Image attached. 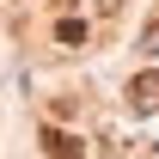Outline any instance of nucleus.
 Returning a JSON list of instances; mask_svg holds the SVG:
<instances>
[{"label": "nucleus", "instance_id": "nucleus-3", "mask_svg": "<svg viewBox=\"0 0 159 159\" xmlns=\"http://www.w3.org/2000/svg\"><path fill=\"white\" fill-rule=\"evenodd\" d=\"M55 37H61V43H86V19H61Z\"/></svg>", "mask_w": 159, "mask_h": 159}, {"label": "nucleus", "instance_id": "nucleus-4", "mask_svg": "<svg viewBox=\"0 0 159 159\" xmlns=\"http://www.w3.org/2000/svg\"><path fill=\"white\" fill-rule=\"evenodd\" d=\"M141 49H147V55H159V19L147 25V31H141Z\"/></svg>", "mask_w": 159, "mask_h": 159}, {"label": "nucleus", "instance_id": "nucleus-5", "mask_svg": "<svg viewBox=\"0 0 159 159\" xmlns=\"http://www.w3.org/2000/svg\"><path fill=\"white\" fill-rule=\"evenodd\" d=\"M61 6H74V0H61Z\"/></svg>", "mask_w": 159, "mask_h": 159}, {"label": "nucleus", "instance_id": "nucleus-1", "mask_svg": "<svg viewBox=\"0 0 159 159\" xmlns=\"http://www.w3.org/2000/svg\"><path fill=\"white\" fill-rule=\"evenodd\" d=\"M129 104L135 110H159V74H135L129 80Z\"/></svg>", "mask_w": 159, "mask_h": 159}, {"label": "nucleus", "instance_id": "nucleus-2", "mask_svg": "<svg viewBox=\"0 0 159 159\" xmlns=\"http://www.w3.org/2000/svg\"><path fill=\"white\" fill-rule=\"evenodd\" d=\"M43 153H49V159H80V135H67V129H43Z\"/></svg>", "mask_w": 159, "mask_h": 159}]
</instances>
